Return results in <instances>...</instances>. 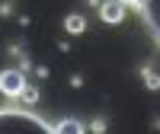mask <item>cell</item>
<instances>
[{"label":"cell","instance_id":"11","mask_svg":"<svg viewBox=\"0 0 160 134\" xmlns=\"http://www.w3.org/2000/svg\"><path fill=\"white\" fill-rule=\"evenodd\" d=\"M35 77H38V80H48V67L38 64V67H35Z\"/></svg>","mask_w":160,"mask_h":134},{"label":"cell","instance_id":"3","mask_svg":"<svg viewBox=\"0 0 160 134\" xmlns=\"http://www.w3.org/2000/svg\"><path fill=\"white\" fill-rule=\"evenodd\" d=\"M141 16H144V26H148L151 38L160 48V0H141Z\"/></svg>","mask_w":160,"mask_h":134},{"label":"cell","instance_id":"8","mask_svg":"<svg viewBox=\"0 0 160 134\" xmlns=\"http://www.w3.org/2000/svg\"><path fill=\"white\" fill-rule=\"evenodd\" d=\"M87 131H93V134H109V122H106V115H96V118L87 125Z\"/></svg>","mask_w":160,"mask_h":134},{"label":"cell","instance_id":"12","mask_svg":"<svg viewBox=\"0 0 160 134\" xmlns=\"http://www.w3.org/2000/svg\"><path fill=\"white\" fill-rule=\"evenodd\" d=\"M10 13H13V3H10V0H3V3H0V16H10Z\"/></svg>","mask_w":160,"mask_h":134},{"label":"cell","instance_id":"4","mask_svg":"<svg viewBox=\"0 0 160 134\" xmlns=\"http://www.w3.org/2000/svg\"><path fill=\"white\" fill-rule=\"evenodd\" d=\"M125 10L128 7H122L118 0H102V3H99V19L106 26H118V22L125 19Z\"/></svg>","mask_w":160,"mask_h":134},{"label":"cell","instance_id":"7","mask_svg":"<svg viewBox=\"0 0 160 134\" xmlns=\"http://www.w3.org/2000/svg\"><path fill=\"white\" fill-rule=\"evenodd\" d=\"M141 83H144V89L160 93V74L154 70V67H148V64H144V67H141Z\"/></svg>","mask_w":160,"mask_h":134},{"label":"cell","instance_id":"2","mask_svg":"<svg viewBox=\"0 0 160 134\" xmlns=\"http://www.w3.org/2000/svg\"><path fill=\"white\" fill-rule=\"evenodd\" d=\"M26 86H29V83H26V70H19V67L0 70V93H3L7 99H19Z\"/></svg>","mask_w":160,"mask_h":134},{"label":"cell","instance_id":"9","mask_svg":"<svg viewBox=\"0 0 160 134\" xmlns=\"http://www.w3.org/2000/svg\"><path fill=\"white\" fill-rule=\"evenodd\" d=\"M19 99H22L26 105H35L38 99H42V93H38V86H26V89H22V96H19Z\"/></svg>","mask_w":160,"mask_h":134},{"label":"cell","instance_id":"1","mask_svg":"<svg viewBox=\"0 0 160 134\" xmlns=\"http://www.w3.org/2000/svg\"><path fill=\"white\" fill-rule=\"evenodd\" d=\"M0 134H58L32 109H0Z\"/></svg>","mask_w":160,"mask_h":134},{"label":"cell","instance_id":"5","mask_svg":"<svg viewBox=\"0 0 160 134\" xmlns=\"http://www.w3.org/2000/svg\"><path fill=\"white\" fill-rule=\"evenodd\" d=\"M64 32L68 35H83L87 32V16L83 13H68L64 16Z\"/></svg>","mask_w":160,"mask_h":134},{"label":"cell","instance_id":"10","mask_svg":"<svg viewBox=\"0 0 160 134\" xmlns=\"http://www.w3.org/2000/svg\"><path fill=\"white\" fill-rule=\"evenodd\" d=\"M68 83H71L74 89H80V86H83V77H80V74H71V80H68Z\"/></svg>","mask_w":160,"mask_h":134},{"label":"cell","instance_id":"6","mask_svg":"<svg viewBox=\"0 0 160 134\" xmlns=\"http://www.w3.org/2000/svg\"><path fill=\"white\" fill-rule=\"evenodd\" d=\"M58 134H87V125L80 122V118H61V122L55 125Z\"/></svg>","mask_w":160,"mask_h":134},{"label":"cell","instance_id":"13","mask_svg":"<svg viewBox=\"0 0 160 134\" xmlns=\"http://www.w3.org/2000/svg\"><path fill=\"white\" fill-rule=\"evenodd\" d=\"M122 7H135V10H141V0H118Z\"/></svg>","mask_w":160,"mask_h":134}]
</instances>
